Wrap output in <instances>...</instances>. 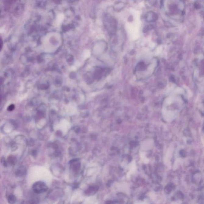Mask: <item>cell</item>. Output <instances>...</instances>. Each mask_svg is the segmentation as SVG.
<instances>
[{"label":"cell","instance_id":"obj_2","mask_svg":"<svg viewBox=\"0 0 204 204\" xmlns=\"http://www.w3.org/2000/svg\"><path fill=\"white\" fill-rule=\"evenodd\" d=\"M14 108H15V106L13 104H11L8 108V110L9 111H12L13 110Z\"/></svg>","mask_w":204,"mask_h":204},{"label":"cell","instance_id":"obj_1","mask_svg":"<svg viewBox=\"0 0 204 204\" xmlns=\"http://www.w3.org/2000/svg\"><path fill=\"white\" fill-rule=\"evenodd\" d=\"M32 188L35 193H43L48 189L47 185L43 182L37 181L33 185Z\"/></svg>","mask_w":204,"mask_h":204}]
</instances>
